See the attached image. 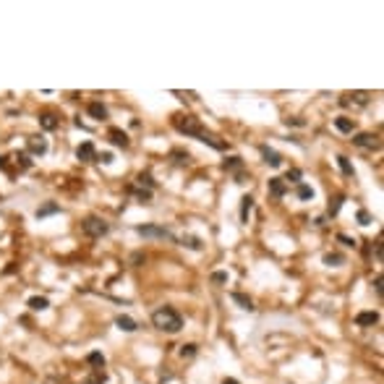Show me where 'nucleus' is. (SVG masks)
<instances>
[{
  "instance_id": "nucleus-24",
  "label": "nucleus",
  "mask_w": 384,
  "mask_h": 384,
  "mask_svg": "<svg viewBox=\"0 0 384 384\" xmlns=\"http://www.w3.org/2000/svg\"><path fill=\"white\" fill-rule=\"evenodd\" d=\"M342 201H345L342 196H335L332 201H329V209H327V214H329V217H335L337 212H340V207H342Z\"/></svg>"
},
{
  "instance_id": "nucleus-34",
  "label": "nucleus",
  "mask_w": 384,
  "mask_h": 384,
  "mask_svg": "<svg viewBox=\"0 0 384 384\" xmlns=\"http://www.w3.org/2000/svg\"><path fill=\"white\" fill-rule=\"evenodd\" d=\"M172 157H175V162H178V165H188V160H191L186 152H178V149L172 152Z\"/></svg>"
},
{
  "instance_id": "nucleus-32",
  "label": "nucleus",
  "mask_w": 384,
  "mask_h": 384,
  "mask_svg": "<svg viewBox=\"0 0 384 384\" xmlns=\"http://www.w3.org/2000/svg\"><path fill=\"white\" fill-rule=\"evenodd\" d=\"M133 196L139 201H152V191H144V188H133Z\"/></svg>"
},
{
  "instance_id": "nucleus-25",
  "label": "nucleus",
  "mask_w": 384,
  "mask_h": 384,
  "mask_svg": "<svg viewBox=\"0 0 384 384\" xmlns=\"http://www.w3.org/2000/svg\"><path fill=\"white\" fill-rule=\"evenodd\" d=\"M196 350H199V347H196L194 342H188V345H180V358H194V355H196Z\"/></svg>"
},
{
  "instance_id": "nucleus-11",
  "label": "nucleus",
  "mask_w": 384,
  "mask_h": 384,
  "mask_svg": "<svg viewBox=\"0 0 384 384\" xmlns=\"http://www.w3.org/2000/svg\"><path fill=\"white\" fill-rule=\"evenodd\" d=\"M261 157H264V162H267V165H272V168H280V165H282V154L269 149V146H261Z\"/></svg>"
},
{
  "instance_id": "nucleus-17",
  "label": "nucleus",
  "mask_w": 384,
  "mask_h": 384,
  "mask_svg": "<svg viewBox=\"0 0 384 384\" xmlns=\"http://www.w3.org/2000/svg\"><path fill=\"white\" fill-rule=\"evenodd\" d=\"M50 306V300L44 298V296H34V298H29V308L32 311H44Z\"/></svg>"
},
{
  "instance_id": "nucleus-38",
  "label": "nucleus",
  "mask_w": 384,
  "mask_h": 384,
  "mask_svg": "<svg viewBox=\"0 0 384 384\" xmlns=\"http://www.w3.org/2000/svg\"><path fill=\"white\" fill-rule=\"evenodd\" d=\"M337 241H342L345 246H355V238H350V235H345V233H340V235H337Z\"/></svg>"
},
{
  "instance_id": "nucleus-8",
  "label": "nucleus",
  "mask_w": 384,
  "mask_h": 384,
  "mask_svg": "<svg viewBox=\"0 0 384 384\" xmlns=\"http://www.w3.org/2000/svg\"><path fill=\"white\" fill-rule=\"evenodd\" d=\"M26 149H29L32 154H42L47 152V139H42V136H32V139H26Z\"/></svg>"
},
{
  "instance_id": "nucleus-33",
  "label": "nucleus",
  "mask_w": 384,
  "mask_h": 384,
  "mask_svg": "<svg viewBox=\"0 0 384 384\" xmlns=\"http://www.w3.org/2000/svg\"><path fill=\"white\" fill-rule=\"evenodd\" d=\"M371 222H374V217H371L369 212H366V209H361V212H358V225H363V227H366V225H371Z\"/></svg>"
},
{
  "instance_id": "nucleus-9",
  "label": "nucleus",
  "mask_w": 384,
  "mask_h": 384,
  "mask_svg": "<svg viewBox=\"0 0 384 384\" xmlns=\"http://www.w3.org/2000/svg\"><path fill=\"white\" fill-rule=\"evenodd\" d=\"M355 324L358 327H374V324H379V314L377 311H361V314L355 316Z\"/></svg>"
},
{
  "instance_id": "nucleus-5",
  "label": "nucleus",
  "mask_w": 384,
  "mask_h": 384,
  "mask_svg": "<svg viewBox=\"0 0 384 384\" xmlns=\"http://www.w3.org/2000/svg\"><path fill=\"white\" fill-rule=\"evenodd\" d=\"M136 233L144 235V238H172V233L168 227H160V225H139Z\"/></svg>"
},
{
  "instance_id": "nucleus-28",
  "label": "nucleus",
  "mask_w": 384,
  "mask_h": 384,
  "mask_svg": "<svg viewBox=\"0 0 384 384\" xmlns=\"http://www.w3.org/2000/svg\"><path fill=\"white\" fill-rule=\"evenodd\" d=\"M58 204H44L42 209H37V217H47V214H52V212H58Z\"/></svg>"
},
{
  "instance_id": "nucleus-31",
  "label": "nucleus",
  "mask_w": 384,
  "mask_h": 384,
  "mask_svg": "<svg viewBox=\"0 0 384 384\" xmlns=\"http://www.w3.org/2000/svg\"><path fill=\"white\" fill-rule=\"evenodd\" d=\"M91 366H105V355L102 353H89V358H86Z\"/></svg>"
},
{
  "instance_id": "nucleus-10",
  "label": "nucleus",
  "mask_w": 384,
  "mask_h": 384,
  "mask_svg": "<svg viewBox=\"0 0 384 384\" xmlns=\"http://www.w3.org/2000/svg\"><path fill=\"white\" fill-rule=\"evenodd\" d=\"M269 194L274 196V199H282L288 194V186H285V180L282 178H269Z\"/></svg>"
},
{
  "instance_id": "nucleus-18",
  "label": "nucleus",
  "mask_w": 384,
  "mask_h": 384,
  "mask_svg": "<svg viewBox=\"0 0 384 384\" xmlns=\"http://www.w3.org/2000/svg\"><path fill=\"white\" fill-rule=\"evenodd\" d=\"M241 201H243V204H241V219H243V222H249V214H251V209H254V199L251 196H243Z\"/></svg>"
},
{
  "instance_id": "nucleus-4",
  "label": "nucleus",
  "mask_w": 384,
  "mask_h": 384,
  "mask_svg": "<svg viewBox=\"0 0 384 384\" xmlns=\"http://www.w3.org/2000/svg\"><path fill=\"white\" fill-rule=\"evenodd\" d=\"M353 144L361 146V149H371V152L382 146L379 136H374V133H355V136H353Z\"/></svg>"
},
{
  "instance_id": "nucleus-30",
  "label": "nucleus",
  "mask_w": 384,
  "mask_h": 384,
  "mask_svg": "<svg viewBox=\"0 0 384 384\" xmlns=\"http://www.w3.org/2000/svg\"><path fill=\"white\" fill-rule=\"evenodd\" d=\"M84 384H105V374H102V371H94L91 377H86Z\"/></svg>"
},
{
  "instance_id": "nucleus-37",
  "label": "nucleus",
  "mask_w": 384,
  "mask_h": 384,
  "mask_svg": "<svg viewBox=\"0 0 384 384\" xmlns=\"http://www.w3.org/2000/svg\"><path fill=\"white\" fill-rule=\"evenodd\" d=\"M97 160H99V162H105V165H110V162H113V152H102V154H97Z\"/></svg>"
},
{
  "instance_id": "nucleus-16",
  "label": "nucleus",
  "mask_w": 384,
  "mask_h": 384,
  "mask_svg": "<svg viewBox=\"0 0 384 384\" xmlns=\"http://www.w3.org/2000/svg\"><path fill=\"white\" fill-rule=\"evenodd\" d=\"M335 128L337 131H342V133H353V128H355V123H353V118H337L335 121Z\"/></svg>"
},
{
  "instance_id": "nucleus-36",
  "label": "nucleus",
  "mask_w": 384,
  "mask_h": 384,
  "mask_svg": "<svg viewBox=\"0 0 384 384\" xmlns=\"http://www.w3.org/2000/svg\"><path fill=\"white\" fill-rule=\"evenodd\" d=\"M212 282H217V285L227 282V272H214V274H212Z\"/></svg>"
},
{
  "instance_id": "nucleus-3",
  "label": "nucleus",
  "mask_w": 384,
  "mask_h": 384,
  "mask_svg": "<svg viewBox=\"0 0 384 384\" xmlns=\"http://www.w3.org/2000/svg\"><path fill=\"white\" fill-rule=\"evenodd\" d=\"M84 233L89 238H102L110 233V225L105 222V219H99V217H86L84 219Z\"/></svg>"
},
{
  "instance_id": "nucleus-26",
  "label": "nucleus",
  "mask_w": 384,
  "mask_h": 384,
  "mask_svg": "<svg viewBox=\"0 0 384 384\" xmlns=\"http://www.w3.org/2000/svg\"><path fill=\"white\" fill-rule=\"evenodd\" d=\"M337 165H340V170L345 172V175H353V165H350V160H347V157H342V154H340V157H337Z\"/></svg>"
},
{
  "instance_id": "nucleus-39",
  "label": "nucleus",
  "mask_w": 384,
  "mask_h": 384,
  "mask_svg": "<svg viewBox=\"0 0 384 384\" xmlns=\"http://www.w3.org/2000/svg\"><path fill=\"white\" fill-rule=\"evenodd\" d=\"M382 282H384V280H382V274H379V277H377V282H374V288H377V293H379V296H382Z\"/></svg>"
},
{
  "instance_id": "nucleus-1",
  "label": "nucleus",
  "mask_w": 384,
  "mask_h": 384,
  "mask_svg": "<svg viewBox=\"0 0 384 384\" xmlns=\"http://www.w3.org/2000/svg\"><path fill=\"white\" fill-rule=\"evenodd\" d=\"M152 324L160 329V332H168V335H175L180 332V327H183V319L175 308H170V306H162L157 308L152 314Z\"/></svg>"
},
{
  "instance_id": "nucleus-41",
  "label": "nucleus",
  "mask_w": 384,
  "mask_h": 384,
  "mask_svg": "<svg viewBox=\"0 0 384 384\" xmlns=\"http://www.w3.org/2000/svg\"><path fill=\"white\" fill-rule=\"evenodd\" d=\"M0 168H5V162H3V157H0Z\"/></svg>"
},
{
  "instance_id": "nucleus-6",
  "label": "nucleus",
  "mask_w": 384,
  "mask_h": 384,
  "mask_svg": "<svg viewBox=\"0 0 384 384\" xmlns=\"http://www.w3.org/2000/svg\"><path fill=\"white\" fill-rule=\"evenodd\" d=\"M76 157H79L81 162H94V160H97V149H94V144H91V141L79 144V146H76Z\"/></svg>"
},
{
  "instance_id": "nucleus-20",
  "label": "nucleus",
  "mask_w": 384,
  "mask_h": 384,
  "mask_svg": "<svg viewBox=\"0 0 384 384\" xmlns=\"http://www.w3.org/2000/svg\"><path fill=\"white\" fill-rule=\"evenodd\" d=\"M222 168H225L227 172H238V170L243 168V160H241V157H230V160L222 162Z\"/></svg>"
},
{
  "instance_id": "nucleus-22",
  "label": "nucleus",
  "mask_w": 384,
  "mask_h": 384,
  "mask_svg": "<svg viewBox=\"0 0 384 384\" xmlns=\"http://www.w3.org/2000/svg\"><path fill=\"white\" fill-rule=\"evenodd\" d=\"M40 126L47 128V131H52V128H58V121H55L50 113H44V115H40Z\"/></svg>"
},
{
  "instance_id": "nucleus-7",
  "label": "nucleus",
  "mask_w": 384,
  "mask_h": 384,
  "mask_svg": "<svg viewBox=\"0 0 384 384\" xmlns=\"http://www.w3.org/2000/svg\"><path fill=\"white\" fill-rule=\"evenodd\" d=\"M342 105H355V107H363L369 105V91H353V94H345L340 99Z\"/></svg>"
},
{
  "instance_id": "nucleus-19",
  "label": "nucleus",
  "mask_w": 384,
  "mask_h": 384,
  "mask_svg": "<svg viewBox=\"0 0 384 384\" xmlns=\"http://www.w3.org/2000/svg\"><path fill=\"white\" fill-rule=\"evenodd\" d=\"M324 264L327 267H340V264H345V256L342 254H324Z\"/></svg>"
},
{
  "instance_id": "nucleus-35",
  "label": "nucleus",
  "mask_w": 384,
  "mask_h": 384,
  "mask_svg": "<svg viewBox=\"0 0 384 384\" xmlns=\"http://www.w3.org/2000/svg\"><path fill=\"white\" fill-rule=\"evenodd\" d=\"M288 183H300V170H288Z\"/></svg>"
},
{
  "instance_id": "nucleus-27",
  "label": "nucleus",
  "mask_w": 384,
  "mask_h": 384,
  "mask_svg": "<svg viewBox=\"0 0 384 384\" xmlns=\"http://www.w3.org/2000/svg\"><path fill=\"white\" fill-rule=\"evenodd\" d=\"M16 162L21 165V170H29V168H32V160H29V154H26V152L16 154Z\"/></svg>"
},
{
  "instance_id": "nucleus-29",
  "label": "nucleus",
  "mask_w": 384,
  "mask_h": 384,
  "mask_svg": "<svg viewBox=\"0 0 384 384\" xmlns=\"http://www.w3.org/2000/svg\"><path fill=\"white\" fill-rule=\"evenodd\" d=\"M139 186H146V191L154 188V180H152L149 172H141V175H139Z\"/></svg>"
},
{
  "instance_id": "nucleus-40",
  "label": "nucleus",
  "mask_w": 384,
  "mask_h": 384,
  "mask_svg": "<svg viewBox=\"0 0 384 384\" xmlns=\"http://www.w3.org/2000/svg\"><path fill=\"white\" fill-rule=\"evenodd\" d=\"M222 384H238L235 379H222Z\"/></svg>"
},
{
  "instance_id": "nucleus-23",
  "label": "nucleus",
  "mask_w": 384,
  "mask_h": 384,
  "mask_svg": "<svg viewBox=\"0 0 384 384\" xmlns=\"http://www.w3.org/2000/svg\"><path fill=\"white\" fill-rule=\"evenodd\" d=\"M298 199H303V201L314 199V188L306 186V183H298Z\"/></svg>"
},
{
  "instance_id": "nucleus-12",
  "label": "nucleus",
  "mask_w": 384,
  "mask_h": 384,
  "mask_svg": "<svg viewBox=\"0 0 384 384\" xmlns=\"http://www.w3.org/2000/svg\"><path fill=\"white\" fill-rule=\"evenodd\" d=\"M110 141H113L115 146H121V149H126V146H128V136L121 131V128H110Z\"/></svg>"
},
{
  "instance_id": "nucleus-14",
  "label": "nucleus",
  "mask_w": 384,
  "mask_h": 384,
  "mask_svg": "<svg viewBox=\"0 0 384 384\" xmlns=\"http://www.w3.org/2000/svg\"><path fill=\"white\" fill-rule=\"evenodd\" d=\"M115 324H118V329H123V332H136V329H139V324H136L131 316H123V314L115 319Z\"/></svg>"
},
{
  "instance_id": "nucleus-15",
  "label": "nucleus",
  "mask_w": 384,
  "mask_h": 384,
  "mask_svg": "<svg viewBox=\"0 0 384 384\" xmlns=\"http://www.w3.org/2000/svg\"><path fill=\"white\" fill-rule=\"evenodd\" d=\"M89 115L94 118V121H105V118H107V107L102 102H91L89 105Z\"/></svg>"
},
{
  "instance_id": "nucleus-21",
  "label": "nucleus",
  "mask_w": 384,
  "mask_h": 384,
  "mask_svg": "<svg viewBox=\"0 0 384 384\" xmlns=\"http://www.w3.org/2000/svg\"><path fill=\"white\" fill-rule=\"evenodd\" d=\"M233 300H235V303H241V308H246V311H254V308H256L254 300L246 298V296H241V293H233Z\"/></svg>"
},
{
  "instance_id": "nucleus-2",
  "label": "nucleus",
  "mask_w": 384,
  "mask_h": 384,
  "mask_svg": "<svg viewBox=\"0 0 384 384\" xmlns=\"http://www.w3.org/2000/svg\"><path fill=\"white\" fill-rule=\"evenodd\" d=\"M172 126H175L180 133L194 136V139H201V133H204V128H201L199 118H194V115H175V118H172Z\"/></svg>"
},
{
  "instance_id": "nucleus-13",
  "label": "nucleus",
  "mask_w": 384,
  "mask_h": 384,
  "mask_svg": "<svg viewBox=\"0 0 384 384\" xmlns=\"http://www.w3.org/2000/svg\"><path fill=\"white\" fill-rule=\"evenodd\" d=\"M178 243H180V246H186V249H191V251H201V249H204L196 235H180V238H178Z\"/></svg>"
}]
</instances>
